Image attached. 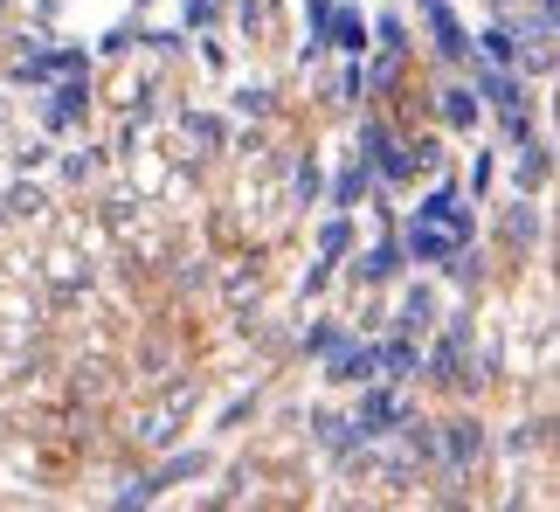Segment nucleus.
<instances>
[{
	"label": "nucleus",
	"mask_w": 560,
	"mask_h": 512,
	"mask_svg": "<svg viewBox=\"0 0 560 512\" xmlns=\"http://www.w3.org/2000/svg\"><path fill=\"white\" fill-rule=\"evenodd\" d=\"M194 402H201V381H180V388H166L153 409H145L139 422H132V437L145 443V451H166V443L180 437V422L194 416Z\"/></svg>",
	"instance_id": "f257e3e1"
},
{
	"label": "nucleus",
	"mask_w": 560,
	"mask_h": 512,
	"mask_svg": "<svg viewBox=\"0 0 560 512\" xmlns=\"http://www.w3.org/2000/svg\"><path fill=\"white\" fill-rule=\"evenodd\" d=\"M360 146H368L360 160H368L381 181H416V153H408V146L395 139V125H387L381 112H368V118H360Z\"/></svg>",
	"instance_id": "f03ea898"
},
{
	"label": "nucleus",
	"mask_w": 560,
	"mask_h": 512,
	"mask_svg": "<svg viewBox=\"0 0 560 512\" xmlns=\"http://www.w3.org/2000/svg\"><path fill=\"white\" fill-rule=\"evenodd\" d=\"M436 457H443V464H457V472H470V464L485 457V422H478V416L443 422V430H436Z\"/></svg>",
	"instance_id": "7ed1b4c3"
},
{
	"label": "nucleus",
	"mask_w": 560,
	"mask_h": 512,
	"mask_svg": "<svg viewBox=\"0 0 560 512\" xmlns=\"http://www.w3.org/2000/svg\"><path fill=\"white\" fill-rule=\"evenodd\" d=\"M401 416H408V409H401V402L381 388V381H360V416H353V437H387Z\"/></svg>",
	"instance_id": "20e7f679"
},
{
	"label": "nucleus",
	"mask_w": 560,
	"mask_h": 512,
	"mask_svg": "<svg viewBox=\"0 0 560 512\" xmlns=\"http://www.w3.org/2000/svg\"><path fill=\"white\" fill-rule=\"evenodd\" d=\"M450 249H457V236H450L443 222H422V216H416V222L401 229V256H416V264H443Z\"/></svg>",
	"instance_id": "39448f33"
},
{
	"label": "nucleus",
	"mask_w": 560,
	"mask_h": 512,
	"mask_svg": "<svg viewBox=\"0 0 560 512\" xmlns=\"http://www.w3.org/2000/svg\"><path fill=\"white\" fill-rule=\"evenodd\" d=\"M416 8L429 14V35H436V56H450V62H464V56H470V35L457 28V14H450L443 0H416Z\"/></svg>",
	"instance_id": "423d86ee"
},
{
	"label": "nucleus",
	"mask_w": 560,
	"mask_h": 512,
	"mask_svg": "<svg viewBox=\"0 0 560 512\" xmlns=\"http://www.w3.org/2000/svg\"><path fill=\"white\" fill-rule=\"evenodd\" d=\"M326 381H332V388H360V381H381V374H374V347H332Z\"/></svg>",
	"instance_id": "0eeeda50"
},
{
	"label": "nucleus",
	"mask_w": 560,
	"mask_h": 512,
	"mask_svg": "<svg viewBox=\"0 0 560 512\" xmlns=\"http://www.w3.org/2000/svg\"><path fill=\"white\" fill-rule=\"evenodd\" d=\"M83 77H91V70H70V77L56 83V104H49V125H56V132L91 112V83H83Z\"/></svg>",
	"instance_id": "6e6552de"
},
{
	"label": "nucleus",
	"mask_w": 560,
	"mask_h": 512,
	"mask_svg": "<svg viewBox=\"0 0 560 512\" xmlns=\"http://www.w3.org/2000/svg\"><path fill=\"white\" fill-rule=\"evenodd\" d=\"M374 374L381 381H408V374H422V353H416V339H381V347H374Z\"/></svg>",
	"instance_id": "1a4fd4ad"
},
{
	"label": "nucleus",
	"mask_w": 560,
	"mask_h": 512,
	"mask_svg": "<svg viewBox=\"0 0 560 512\" xmlns=\"http://www.w3.org/2000/svg\"><path fill=\"white\" fill-rule=\"evenodd\" d=\"M470 91H478V97H491L499 112H512V104L526 97V91H520V77H512L505 62H499V70H485V62H478V70H470Z\"/></svg>",
	"instance_id": "9d476101"
},
{
	"label": "nucleus",
	"mask_w": 560,
	"mask_h": 512,
	"mask_svg": "<svg viewBox=\"0 0 560 512\" xmlns=\"http://www.w3.org/2000/svg\"><path fill=\"white\" fill-rule=\"evenodd\" d=\"M436 112H443L450 132H470V125H478V91H470V83H450V91H436Z\"/></svg>",
	"instance_id": "9b49d317"
},
{
	"label": "nucleus",
	"mask_w": 560,
	"mask_h": 512,
	"mask_svg": "<svg viewBox=\"0 0 560 512\" xmlns=\"http://www.w3.org/2000/svg\"><path fill=\"white\" fill-rule=\"evenodd\" d=\"M429 381H436V388H464V381H470V374H464V339H457V333H450L443 347L429 353Z\"/></svg>",
	"instance_id": "f8f14e48"
},
{
	"label": "nucleus",
	"mask_w": 560,
	"mask_h": 512,
	"mask_svg": "<svg viewBox=\"0 0 560 512\" xmlns=\"http://www.w3.org/2000/svg\"><path fill=\"white\" fill-rule=\"evenodd\" d=\"M326 42L332 49H347V56H368L374 42H368V21L360 14H347V8H332V28H326Z\"/></svg>",
	"instance_id": "ddd939ff"
},
{
	"label": "nucleus",
	"mask_w": 560,
	"mask_h": 512,
	"mask_svg": "<svg viewBox=\"0 0 560 512\" xmlns=\"http://www.w3.org/2000/svg\"><path fill=\"white\" fill-rule=\"evenodd\" d=\"M395 326H401L408 339H416V333H429V326H436V298H429V291L416 284V291H408V298H401V312H395Z\"/></svg>",
	"instance_id": "4468645a"
},
{
	"label": "nucleus",
	"mask_w": 560,
	"mask_h": 512,
	"mask_svg": "<svg viewBox=\"0 0 560 512\" xmlns=\"http://www.w3.org/2000/svg\"><path fill=\"white\" fill-rule=\"evenodd\" d=\"M401 264H408V256H401V236H395V243H381V249L360 256V284H387V277H395Z\"/></svg>",
	"instance_id": "2eb2a0df"
},
{
	"label": "nucleus",
	"mask_w": 560,
	"mask_h": 512,
	"mask_svg": "<svg viewBox=\"0 0 560 512\" xmlns=\"http://www.w3.org/2000/svg\"><path fill=\"white\" fill-rule=\"evenodd\" d=\"M512 174H520V187H540V181H547V146H540V139H520V160H512Z\"/></svg>",
	"instance_id": "dca6fc26"
},
{
	"label": "nucleus",
	"mask_w": 560,
	"mask_h": 512,
	"mask_svg": "<svg viewBox=\"0 0 560 512\" xmlns=\"http://www.w3.org/2000/svg\"><path fill=\"white\" fill-rule=\"evenodd\" d=\"M368 187H374V166H368V160L347 166V174H339V187H332V208H353L360 195H368Z\"/></svg>",
	"instance_id": "f3484780"
},
{
	"label": "nucleus",
	"mask_w": 560,
	"mask_h": 512,
	"mask_svg": "<svg viewBox=\"0 0 560 512\" xmlns=\"http://www.w3.org/2000/svg\"><path fill=\"white\" fill-rule=\"evenodd\" d=\"M312 14V35H305V62H318V49H326V28H332V0H305Z\"/></svg>",
	"instance_id": "a211bd4d"
},
{
	"label": "nucleus",
	"mask_w": 560,
	"mask_h": 512,
	"mask_svg": "<svg viewBox=\"0 0 560 512\" xmlns=\"http://www.w3.org/2000/svg\"><path fill=\"white\" fill-rule=\"evenodd\" d=\"M347 243H353V229H347V216L318 229V256H326V264H339V256H347Z\"/></svg>",
	"instance_id": "6ab92c4d"
},
{
	"label": "nucleus",
	"mask_w": 560,
	"mask_h": 512,
	"mask_svg": "<svg viewBox=\"0 0 560 512\" xmlns=\"http://www.w3.org/2000/svg\"><path fill=\"white\" fill-rule=\"evenodd\" d=\"M478 49H485L491 62H512V56H520V42H512V28H485V35H478Z\"/></svg>",
	"instance_id": "aec40b11"
},
{
	"label": "nucleus",
	"mask_w": 560,
	"mask_h": 512,
	"mask_svg": "<svg viewBox=\"0 0 560 512\" xmlns=\"http://www.w3.org/2000/svg\"><path fill=\"white\" fill-rule=\"evenodd\" d=\"M0 216H42V195L35 187H8V195H0Z\"/></svg>",
	"instance_id": "412c9836"
},
{
	"label": "nucleus",
	"mask_w": 560,
	"mask_h": 512,
	"mask_svg": "<svg viewBox=\"0 0 560 512\" xmlns=\"http://www.w3.org/2000/svg\"><path fill=\"white\" fill-rule=\"evenodd\" d=\"M291 187H298V208H312V201H318V160H312V153L298 160V181H291Z\"/></svg>",
	"instance_id": "4be33fe9"
},
{
	"label": "nucleus",
	"mask_w": 560,
	"mask_h": 512,
	"mask_svg": "<svg viewBox=\"0 0 560 512\" xmlns=\"http://www.w3.org/2000/svg\"><path fill=\"white\" fill-rule=\"evenodd\" d=\"M187 139H201V146H222V118H208V112H187Z\"/></svg>",
	"instance_id": "5701e85b"
},
{
	"label": "nucleus",
	"mask_w": 560,
	"mask_h": 512,
	"mask_svg": "<svg viewBox=\"0 0 560 512\" xmlns=\"http://www.w3.org/2000/svg\"><path fill=\"white\" fill-rule=\"evenodd\" d=\"M235 112H256V118H270V91H264V83H243V91H235Z\"/></svg>",
	"instance_id": "b1692460"
},
{
	"label": "nucleus",
	"mask_w": 560,
	"mask_h": 512,
	"mask_svg": "<svg viewBox=\"0 0 560 512\" xmlns=\"http://www.w3.org/2000/svg\"><path fill=\"white\" fill-rule=\"evenodd\" d=\"M368 35H381V49H408V42H401L408 28H401V21H395V14H381V21H374V28H368Z\"/></svg>",
	"instance_id": "393cba45"
},
{
	"label": "nucleus",
	"mask_w": 560,
	"mask_h": 512,
	"mask_svg": "<svg viewBox=\"0 0 560 512\" xmlns=\"http://www.w3.org/2000/svg\"><path fill=\"white\" fill-rule=\"evenodd\" d=\"M533 236H540V216L520 201V216H512V243H533Z\"/></svg>",
	"instance_id": "a878e982"
},
{
	"label": "nucleus",
	"mask_w": 560,
	"mask_h": 512,
	"mask_svg": "<svg viewBox=\"0 0 560 512\" xmlns=\"http://www.w3.org/2000/svg\"><path fill=\"white\" fill-rule=\"evenodd\" d=\"M339 347V326H312L305 333V353H332Z\"/></svg>",
	"instance_id": "bb28decb"
},
{
	"label": "nucleus",
	"mask_w": 560,
	"mask_h": 512,
	"mask_svg": "<svg viewBox=\"0 0 560 512\" xmlns=\"http://www.w3.org/2000/svg\"><path fill=\"white\" fill-rule=\"evenodd\" d=\"M62 174H70V181H91L97 174V153H70V160H62Z\"/></svg>",
	"instance_id": "cd10ccee"
},
{
	"label": "nucleus",
	"mask_w": 560,
	"mask_h": 512,
	"mask_svg": "<svg viewBox=\"0 0 560 512\" xmlns=\"http://www.w3.org/2000/svg\"><path fill=\"white\" fill-rule=\"evenodd\" d=\"M42 160H49V146H42V139H35V146H21V153H14V166H21V174H28V166H42Z\"/></svg>",
	"instance_id": "c85d7f7f"
},
{
	"label": "nucleus",
	"mask_w": 560,
	"mask_h": 512,
	"mask_svg": "<svg viewBox=\"0 0 560 512\" xmlns=\"http://www.w3.org/2000/svg\"><path fill=\"white\" fill-rule=\"evenodd\" d=\"M499 8H505V0H499Z\"/></svg>",
	"instance_id": "c756f323"
}]
</instances>
